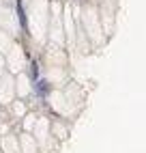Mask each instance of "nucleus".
<instances>
[{"mask_svg": "<svg viewBox=\"0 0 146 153\" xmlns=\"http://www.w3.org/2000/svg\"><path fill=\"white\" fill-rule=\"evenodd\" d=\"M37 93L41 95V97H45L47 95V91H49V86H47V82H45V80H37Z\"/></svg>", "mask_w": 146, "mask_h": 153, "instance_id": "f03ea898", "label": "nucleus"}, {"mask_svg": "<svg viewBox=\"0 0 146 153\" xmlns=\"http://www.w3.org/2000/svg\"><path fill=\"white\" fill-rule=\"evenodd\" d=\"M15 11H17V17H19V24H22V30H24V33H28V22H26V15H24V7H22V2L15 4Z\"/></svg>", "mask_w": 146, "mask_h": 153, "instance_id": "f257e3e1", "label": "nucleus"}]
</instances>
